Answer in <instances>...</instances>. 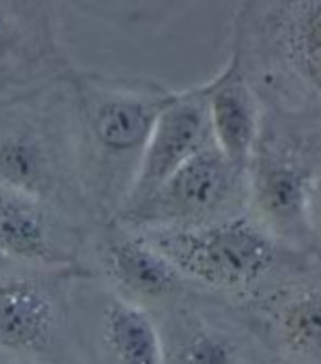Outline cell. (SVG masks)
<instances>
[{"mask_svg": "<svg viewBox=\"0 0 321 364\" xmlns=\"http://www.w3.org/2000/svg\"><path fill=\"white\" fill-rule=\"evenodd\" d=\"M143 239L197 289L248 308L282 289L281 252L246 218L200 230H152Z\"/></svg>", "mask_w": 321, "mask_h": 364, "instance_id": "obj_1", "label": "cell"}, {"mask_svg": "<svg viewBox=\"0 0 321 364\" xmlns=\"http://www.w3.org/2000/svg\"><path fill=\"white\" fill-rule=\"evenodd\" d=\"M77 273L0 279V348L22 363L85 364L72 299Z\"/></svg>", "mask_w": 321, "mask_h": 364, "instance_id": "obj_2", "label": "cell"}, {"mask_svg": "<svg viewBox=\"0 0 321 364\" xmlns=\"http://www.w3.org/2000/svg\"><path fill=\"white\" fill-rule=\"evenodd\" d=\"M151 314L163 364H262L273 358L246 309L197 287Z\"/></svg>", "mask_w": 321, "mask_h": 364, "instance_id": "obj_3", "label": "cell"}, {"mask_svg": "<svg viewBox=\"0 0 321 364\" xmlns=\"http://www.w3.org/2000/svg\"><path fill=\"white\" fill-rule=\"evenodd\" d=\"M74 313L85 364H163L162 343L148 309L96 278L77 273Z\"/></svg>", "mask_w": 321, "mask_h": 364, "instance_id": "obj_4", "label": "cell"}, {"mask_svg": "<svg viewBox=\"0 0 321 364\" xmlns=\"http://www.w3.org/2000/svg\"><path fill=\"white\" fill-rule=\"evenodd\" d=\"M241 170L213 146L182 165L154 195L131 209V217L154 230H200L229 222L241 192Z\"/></svg>", "mask_w": 321, "mask_h": 364, "instance_id": "obj_5", "label": "cell"}, {"mask_svg": "<svg viewBox=\"0 0 321 364\" xmlns=\"http://www.w3.org/2000/svg\"><path fill=\"white\" fill-rule=\"evenodd\" d=\"M217 146L210 113V88L174 96L160 113L131 195V209L154 195L182 165Z\"/></svg>", "mask_w": 321, "mask_h": 364, "instance_id": "obj_6", "label": "cell"}, {"mask_svg": "<svg viewBox=\"0 0 321 364\" xmlns=\"http://www.w3.org/2000/svg\"><path fill=\"white\" fill-rule=\"evenodd\" d=\"M97 269L104 284L149 313L195 289L173 262L143 237L107 242L97 256Z\"/></svg>", "mask_w": 321, "mask_h": 364, "instance_id": "obj_7", "label": "cell"}, {"mask_svg": "<svg viewBox=\"0 0 321 364\" xmlns=\"http://www.w3.org/2000/svg\"><path fill=\"white\" fill-rule=\"evenodd\" d=\"M244 309L273 358L321 364V291L285 286Z\"/></svg>", "mask_w": 321, "mask_h": 364, "instance_id": "obj_8", "label": "cell"}, {"mask_svg": "<svg viewBox=\"0 0 321 364\" xmlns=\"http://www.w3.org/2000/svg\"><path fill=\"white\" fill-rule=\"evenodd\" d=\"M174 96L144 97L132 95H99L83 105L87 143L99 148V154L126 161L140 151L143 154L160 113Z\"/></svg>", "mask_w": 321, "mask_h": 364, "instance_id": "obj_9", "label": "cell"}, {"mask_svg": "<svg viewBox=\"0 0 321 364\" xmlns=\"http://www.w3.org/2000/svg\"><path fill=\"white\" fill-rule=\"evenodd\" d=\"M0 252L49 267H77L79 248L60 242L45 212L32 196L0 195Z\"/></svg>", "mask_w": 321, "mask_h": 364, "instance_id": "obj_10", "label": "cell"}, {"mask_svg": "<svg viewBox=\"0 0 321 364\" xmlns=\"http://www.w3.org/2000/svg\"><path fill=\"white\" fill-rule=\"evenodd\" d=\"M210 113L221 153L236 165H246L257 135V118L246 83L235 71L212 85Z\"/></svg>", "mask_w": 321, "mask_h": 364, "instance_id": "obj_11", "label": "cell"}, {"mask_svg": "<svg viewBox=\"0 0 321 364\" xmlns=\"http://www.w3.org/2000/svg\"><path fill=\"white\" fill-rule=\"evenodd\" d=\"M0 176L14 192L38 195L49 186V159L30 136H10L0 145Z\"/></svg>", "mask_w": 321, "mask_h": 364, "instance_id": "obj_12", "label": "cell"}, {"mask_svg": "<svg viewBox=\"0 0 321 364\" xmlns=\"http://www.w3.org/2000/svg\"><path fill=\"white\" fill-rule=\"evenodd\" d=\"M304 201V181L288 165H276L265 171L259 192V203L266 217L287 222L300 212Z\"/></svg>", "mask_w": 321, "mask_h": 364, "instance_id": "obj_13", "label": "cell"}, {"mask_svg": "<svg viewBox=\"0 0 321 364\" xmlns=\"http://www.w3.org/2000/svg\"><path fill=\"white\" fill-rule=\"evenodd\" d=\"M300 52L305 70H308L312 80L321 88V44L305 41L300 38Z\"/></svg>", "mask_w": 321, "mask_h": 364, "instance_id": "obj_14", "label": "cell"}, {"mask_svg": "<svg viewBox=\"0 0 321 364\" xmlns=\"http://www.w3.org/2000/svg\"><path fill=\"white\" fill-rule=\"evenodd\" d=\"M13 38H14V33L10 24L0 16V58H4L6 55V52L10 50L13 44Z\"/></svg>", "mask_w": 321, "mask_h": 364, "instance_id": "obj_15", "label": "cell"}, {"mask_svg": "<svg viewBox=\"0 0 321 364\" xmlns=\"http://www.w3.org/2000/svg\"><path fill=\"white\" fill-rule=\"evenodd\" d=\"M9 259H10L9 256H6V255H5V253H2V252H0V269H2L4 265H5L6 262H9Z\"/></svg>", "mask_w": 321, "mask_h": 364, "instance_id": "obj_16", "label": "cell"}, {"mask_svg": "<svg viewBox=\"0 0 321 364\" xmlns=\"http://www.w3.org/2000/svg\"><path fill=\"white\" fill-rule=\"evenodd\" d=\"M262 364H288V363H284V361H281V360H276V358H270V360H266V361H263Z\"/></svg>", "mask_w": 321, "mask_h": 364, "instance_id": "obj_17", "label": "cell"}, {"mask_svg": "<svg viewBox=\"0 0 321 364\" xmlns=\"http://www.w3.org/2000/svg\"><path fill=\"white\" fill-rule=\"evenodd\" d=\"M320 215H321V200H320Z\"/></svg>", "mask_w": 321, "mask_h": 364, "instance_id": "obj_18", "label": "cell"}, {"mask_svg": "<svg viewBox=\"0 0 321 364\" xmlns=\"http://www.w3.org/2000/svg\"><path fill=\"white\" fill-rule=\"evenodd\" d=\"M24 364H30V363H24Z\"/></svg>", "mask_w": 321, "mask_h": 364, "instance_id": "obj_19", "label": "cell"}]
</instances>
